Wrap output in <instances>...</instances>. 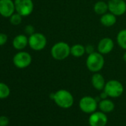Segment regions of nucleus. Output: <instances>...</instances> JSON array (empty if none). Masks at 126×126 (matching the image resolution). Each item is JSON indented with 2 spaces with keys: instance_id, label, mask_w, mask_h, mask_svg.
<instances>
[{
  "instance_id": "nucleus-1",
  "label": "nucleus",
  "mask_w": 126,
  "mask_h": 126,
  "mask_svg": "<svg viewBox=\"0 0 126 126\" xmlns=\"http://www.w3.org/2000/svg\"><path fill=\"white\" fill-rule=\"evenodd\" d=\"M50 97L62 108H69L74 102V99L71 93L65 89H61L55 93H52Z\"/></svg>"
},
{
  "instance_id": "nucleus-2",
  "label": "nucleus",
  "mask_w": 126,
  "mask_h": 126,
  "mask_svg": "<svg viewBox=\"0 0 126 126\" xmlns=\"http://www.w3.org/2000/svg\"><path fill=\"white\" fill-rule=\"evenodd\" d=\"M104 65L105 59L103 54L96 51L88 54L86 59V66L90 71L94 73L99 72L103 68Z\"/></svg>"
},
{
  "instance_id": "nucleus-3",
  "label": "nucleus",
  "mask_w": 126,
  "mask_h": 126,
  "mask_svg": "<svg viewBox=\"0 0 126 126\" xmlns=\"http://www.w3.org/2000/svg\"><path fill=\"white\" fill-rule=\"evenodd\" d=\"M50 54L56 60H64L71 55V47L65 42H58L52 46Z\"/></svg>"
},
{
  "instance_id": "nucleus-4",
  "label": "nucleus",
  "mask_w": 126,
  "mask_h": 126,
  "mask_svg": "<svg viewBox=\"0 0 126 126\" xmlns=\"http://www.w3.org/2000/svg\"><path fill=\"white\" fill-rule=\"evenodd\" d=\"M103 90L108 96L111 98H117L123 94L124 87L119 81L112 79L105 83Z\"/></svg>"
},
{
  "instance_id": "nucleus-5",
  "label": "nucleus",
  "mask_w": 126,
  "mask_h": 126,
  "mask_svg": "<svg viewBox=\"0 0 126 126\" xmlns=\"http://www.w3.org/2000/svg\"><path fill=\"white\" fill-rule=\"evenodd\" d=\"M28 45L33 50H42L47 45V38L41 33H34L28 38Z\"/></svg>"
},
{
  "instance_id": "nucleus-6",
  "label": "nucleus",
  "mask_w": 126,
  "mask_h": 126,
  "mask_svg": "<svg viewBox=\"0 0 126 126\" xmlns=\"http://www.w3.org/2000/svg\"><path fill=\"white\" fill-rule=\"evenodd\" d=\"M32 62V56L26 51H19L16 53L13 58L14 65L19 69L28 68Z\"/></svg>"
},
{
  "instance_id": "nucleus-7",
  "label": "nucleus",
  "mask_w": 126,
  "mask_h": 126,
  "mask_svg": "<svg viewBox=\"0 0 126 126\" xmlns=\"http://www.w3.org/2000/svg\"><path fill=\"white\" fill-rule=\"evenodd\" d=\"M14 5L16 13L22 16H28L33 11L34 5L32 0H14Z\"/></svg>"
},
{
  "instance_id": "nucleus-8",
  "label": "nucleus",
  "mask_w": 126,
  "mask_h": 126,
  "mask_svg": "<svg viewBox=\"0 0 126 126\" xmlns=\"http://www.w3.org/2000/svg\"><path fill=\"white\" fill-rule=\"evenodd\" d=\"M97 101L95 98L86 96L82 97L79 101V108L84 113H92L96 111L97 108Z\"/></svg>"
},
{
  "instance_id": "nucleus-9",
  "label": "nucleus",
  "mask_w": 126,
  "mask_h": 126,
  "mask_svg": "<svg viewBox=\"0 0 126 126\" xmlns=\"http://www.w3.org/2000/svg\"><path fill=\"white\" fill-rule=\"evenodd\" d=\"M108 11L115 16H122L126 12L125 0H108Z\"/></svg>"
},
{
  "instance_id": "nucleus-10",
  "label": "nucleus",
  "mask_w": 126,
  "mask_h": 126,
  "mask_svg": "<svg viewBox=\"0 0 126 126\" xmlns=\"http://www.w3.org/2000/svg\"><path fill=\"white\" fill-rule=\"evenodd\" d=\"M90 126H105L108 122V117L102 111H95L91 113L88 119Z\"/></svg>"
},
{
  "instance_id": "nucleus-11",
  "label": "nucleus",
  "mask_w": 126,
  "mask_h": 126,
  "mask_svg": "<svg viewBox=\"0 0 126 126\" xmlns=\"http://www.w3.org/2000/svg\"><path fill=\"white\" fill-rule=\"evenodd\" d=\"M15 5L13 0H0V15L10 18L15 12Z\"/></svg>"
},
{
  "instance_id": "nucleus-12",
  "label": "nucleus",
  "mask_w": 126,
  "mask_h": 126,
  "mask_svg": "<svg viewBox=\"0 0 126 126\" xmlns=\"http://www.w3.org/2000/svg\"><path fill=\"white\" fill-rule=\"evenodd\" d=\"M114 47V43L112 39L109 37H105L102 39L97 45L98 51L102 54H108L110 53Z\"/></svg>"
},
{
  "instance_id": "nucleus-13",
  "label": "nucleus",
  "mask_w": 126,
  "mask_h": 126,
  "mask_svg": "<svg viewBox=\"0 0 126 126\" xmlns=\"http://www.w3.org/2000/svg\"><path fill=\"white\" fill-rule=\"evenodd\" d=\"M28 45V38L24 34H19L13 40V47L16 50H22Z\"/></svg>"
},
{
  "instance_id": "nucleus-14",
  "label": "nucleus",
  "mask_w": 126,
  "mask_h": 126,
  "mask_svg": "<svg viewBox=\"0 0 126 126\" xmlns=\"http://www.w3.org/2000/svg\"><path fill=\"white\" fill-rule=\"evenodd\" d=\"M105 83L106 82L105 81V79L101 74L96 72L93 74L91 77V84L95 89L98 91L103 90L105 88Z\"/></svg>"
},
{
  "instance_id": "nucleus-15",
  "label": "nucleus",
  "mask_w": 126,
  "mask_h": 126,
  "mask_svg": "<svg viewBox=\"0 0 126 126\" xmlns=\"http://www.w3.org/2000/svg\"><path fill=\"white\" fill-rule=\"evenodd\" d=\"M100 22L105 27H111L116 22V16L111 13H106L101 16Z\"/></svg>"
},
{
  "instance_id": "nucleus-16",
  "label": "nucleus",
  "mask_w": 126,
  "mask_h": 126,
  "mask_svg": "<svg viewBox=\"0 0 126 126\" xmlns=\"http://www.w3.org/2000/svg\"><path fill=\"white\" fill-rule=\"evenodd\" d=\"M114 103L108 99H104L99 101V108L101 110V111L104 113H110L114 109Z\"/></svg>"
},
{
  "instance_id": "nucleus-17",
  "label": "nucleus",
  "mask_w": 126,
  "mask_h": 126,
  "mask_svg": "<svg viewBox=\"0 0 126 126\" xmlns=\"http://www.w3.org/2000/svg\"><path fill=\"white\" fill-rule=\"evenodd\" d=\"M108 11V5L105 1H98L94 5V11L98 15H103Z\"/></svg>"
},
{
  "instance_id": "nucleus-18",
  "label": "nucleus",
  "mask_w": 126,
  "mask_h": 126,
  "mask_svg": "<svg viewBox=\"0 0 126 126\" xmlns=\"http://www.w3.org/2000/svg\"><path fill=\"white\" fill-rule=\"evenodd\" d=\"M85 53V47L81 44H75L71 47V54L77 58L82 56Z\"/></svg>"
},
{
  "instance_id": "nucleus-19",
  "label": "nucleus",
  "mask_w": 126,
  "mask_h": 126,
  "mask_svg": "<svg viewBox=\"0 0 126 126\" xmlns=\"http://www.w3.org/2000/svg\"><path fill=\"white\" fill-rule=\"evenodd\" d=\"M116 42L121 48L126 50V29H122L118 33Z\"/></svg>"
},
{
  "instance_id": "nucleus-20",
  "label": "nucleus",
  "mask_w": 126,
  "mask_h": 126,
  "mask_svg": "<svg viewBox=\"0 0 126 126\" xmlns=\"http://www.w3.org/2000/svg\"><path fill=\"white\" fill-rule=\"evenodd\" d=\"M10 93V88L6 84L3 82H0V99H5L8 97Z\"/></svg>"
},
{
  "instance_id": "nucleus-21",
  "label": "nucleus",
  "mask_w": 126,
  "mask_h": 126,
  "mask_svg": "<svg viewBox=\"0 0 126 126\" xmlns=\"http://www.w3.org/2000/svg\"><path fill=\"white\" fill-rule=\"evenodd\" d=\"M22 21V16L18 13L14 14L10 17V22L13 25H19L21 24Z\"/></svg>"
},
{
  "instance_id": "nucleus-22",
  "label": "nucleus",
  "mask_w": 126,
  "mask_h": 126,
  "mask_svg": "<svg viewBox=\"0 0 126 126\" xmlns=\"http://www.w3.org/2000/svg\"><path fill=\"white\" fill-rule=\"evenodd\" d=\"M9 124V119L7 116H0V126H7Z\"/></svg>"
},
{
  "instance_id": "nucleus-23",
  "label": "nucleus",
  "mask_w": 126,
  "mask_h": 126,
  "mask_svg": "<svg viewBox=\"0 0 126 126\" xmlns=\"http://www.w3.org/2000/svg\"><path fill=\"white\" fill-rule=\"evenodd\" d=\"M7 41H8V36L5 33H0V46L5 45Z\"/></svg>"
},
{
  "instance_id": "nucleus-24",
  "label": "nucleus",
  "mask_w": 126,
  "mask_h": 126,
  "mask_svg": "<svg viewBox=\"0 0 126 126\" xmlns=\"http://www.w3.org/2000/svg\"><path fill=\"white\" fill-rule=\"evenodd\" d=\"M34 31H35V28L33 25H28L27 26H25V31L27 34L28 35H32L33 33H34Z\"/></svg>"
},
{
  "instance_id": "nucleus-25",
  "label": "nucleus",
  "mask_w": 126,
  "mask_h": 126,
  "mask_svg": "<svg viewBox=\"0 0 126 126\" xmlns=\"http://www.w3.org/2000/svg\"><path fill=\"white\" fill-rule=\"evenodd\" d=\"M94 52V47L91 45H88L85 47V53L90 54Z\"/></svg>"
},
{
  "instance_id": "nucleus-26",
  "label": "nucleus",
  "mask_w": 126,
  "mask_h": 126,
  "mask_svg": "<svg viewBox=\"0 0 126 126\" xmlns=\"http://www.w3.org/2000/svg\"><path fill=\"white\" fill-rule=\"evenodd\" d=\"M107 97H108V95L106 94V93H105V91H103V93H102V94H100V98L102 99H107Z\"/></svg>"
},
{
  "instance_id": "nucleus-27",
  "label": "nucleus",
  "mask_w": 126,
  "mask_h": 126,
  "mask_svg": "<svg viewBox=\"0 0 126 126\" xmlns=\"http://www.w3.org/2000/svg\"><path fill=\"white\" fill-rule=\"evenodd\" d=\"M123 60H124V62H126V51L124 53V54H123Z\"/></svg>"
},
{
  "instance_id": "nucleus-28",
  "label": "nucleus",
  "mask_w": 126,
  "mask_h": 126,
  "mask_svg": "<svg viewBox=\"0 0 126 126\" xmlns=\"http://www.w3.org/2000/svg\"><path fill=\"white\" fill-rule=\"evenodd\" d=\"M125 1H126V0H125Z\"/></svg>"
}]
</instances>
